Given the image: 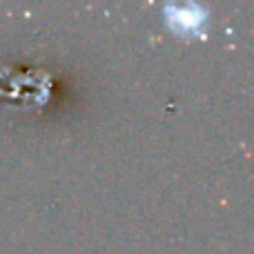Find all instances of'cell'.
<instances>
[{
	"instance_id": "obj_1",
	"label": "cell",
	"mask_w": 254,
	"mask_h": 254,
	"mask_svg": "<svg viewBox=\"0 0 254 254\" xmlns=\"http://www.w3.org/2000/svg\"><path fill=\"white\" fill-rule=\"evenodd\" d=\"M167 20L179 31H194L203 25L205 11L198 4H170L167 7Z\"/></svg>"
}]
</instances>
